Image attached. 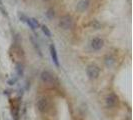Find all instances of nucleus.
Listing matches in <instances>:
<instances>
[{
	"label": "nucleus",
	"mask_w": 133,
	"mask_h": 120,
	"mask_svg": "<svg viewBox=\"0 0 133 120\" xmlns=\"http://www.w3.org/2000/svg\"><path fill=\"white\" fill-rule=\"evenodd\" d=\"M59 26L64 29V30H68L73 26V19L70 15H64L60 18L59 21Z\"/></svg>",
	"instance_id": "nucleus-1"
},
{
	"label": "nucleus",
	"mask_w": 133,
	"mask_h": 120,
	"mask_svg": "<svg viewBox=\"0 0 133 120\" xmlns=\"http://www.w3.org/2000/svg\"><path fill=\"white\" fill-rule=\"evenodd\" d=\"M36 106H37V109L39 110L40 112L42 113H45L48 111V108H49V102L46 98L44 97H41L39 99L37 100L36 102Z\"/></svg>",
	"instance_id": "nucleus-2"
},
{
	"label": "nucleus",
	"mask_w": 133,
	"mask_h": 120,
	"mask_svg": "<svg viewBox=\"0 0 133 120\" xmlns=\"http://www.w3.org/2000/svg\"><path fill=\"white\" fill-rule=\"evenodd\" d=\"M40 77H41L42 82L45 83V84H48V85H52V84H54V82H55V79H54V76L52 75V73H50L47 70L42 71Z\"/></svg>",
	"instance_id": "nucleus-3"
},
{
	"label": "nucleus",
	"mask_w": 133,
	"mask_h": 120,
	"mask_svg": "<svg viewBox=\"0 0 133 120\" xmlns=\"http://www.w3.org/2000/svg\"><path fill=\"white\" fill-rule=\"evenodd\" d=\"M86 73H87V76L90 79H96L99 76L100 70L96 65H89V66L87 67Z\"/></svg>",
	"instance_id": "nucleus-4"
},
{
	"label": "nucleus",
	"mask_w": 133,
	"mask_h": 120,
	"mask_svg": "<svg viewBox=\"0 0 133 120\" xmlns=\"http://www.w3.org/2000/svg\"><path fill=\"white\" fill-rule=\"evenodd\" d=\"M118 103V97L115 95V94L111 93L109 95H107L106 98H105V104L108 108H113L117 105Z\"/></svg>",
	"instance_id": "nucleus-5"
},
{
	"label": "nucleus",
	"mask_w": 133,
	"mask_h": 120,
	"mask_svg": "<svg viewBox=\"0 0 133 120\" xmlns=\"http://www.w3.org/2000/svg\"><path fill=\"white\" fill-rule=\"evenodd\" d=\"M103 44H104L103 40L101 39V38H98V37L93 38L92 41H91V47L93 48V50H96V51L100 50L103 47Z\"/></svg>",
	"instance_id": "nucleus-6"
},
{
	"label": "nucleus",
	"mask_w": 133,
	"mask_h": 120,
	"mask_svg": "<svg viewBox=\"0 0 133 120\" xmlns=\"http://www.w3.org/2000/svg\"><path fill=\"white\" fill-rule=\"evenodd\" d=\"M50 55H51V58L53 60L54 64L56 66H59V60H58V55H57V51H56V48L53 44L50 45Z\"/></svg>",
	"instance_id": "nucleus-7"
},
{
	"label": "nucleus",
	"mask_w": 133,
	"mask_h": 120,
	"mask_svg": "<svg viewBox=\"0 0 133 120\" xmlns=\"http://www.w3.org/2000/svg\"><path fill=\"white\" fill-rule=\"evenodd\" d=\"M89 4H90L89 0H81L79 3L77 4V9L79 11H81V12H83V11H85L87 8H88Z\"/></svg>",
	"instance_id": "nucleus-8"
},
{
	"label": "nucleus",
	"mask_w": 133,
	"mask_h": 120,
	"mask_svg": "<svg viewBox=\"0 0 133 120\" xmlns=\"http://www.w3.org/2000/svg\"><path fill=\"white\" fill-rule=\"evenodd\" d=\"M26 22H27V24H28V25H29L30 27H31L32 29H35V28H37V27L39 26V22H38L37 20L35 19V18L26 19Z\"/></svg>",
	"instance_id": "nucleus-9"
},
{
	"label": "nucleus",
	"mask_w": 133,
	"mask_h": 120,
	"mask_svg": "<svg viewBox=\"0 0 133 120\" xmlns=\"http://www.w3.org/2000/svg\"><path fill=\"white\" fill-rule=\"evenodd\" d=\"M42 31H43V33L46 35L47 37H50L51 36V32H50V30H49V28L45 25H43L42 26Z\"/></svg>",
	"instance_id": "nucleus-10"
},
{
	"label": "nucleus",
	"mask_w": 133,
	"mask_h": 120,
	"mask_svg": "<svg viewBox=\"0 0 133 120\" xmlns=\"http://www.w3.org/2000/svg\"><path fill=\"white\" fill-rule=\"evenodd\" d=\"M22 72H23V66L18 64V65H17V73L19 74V75H21Z\"/></svg>",
	"instance_id": "nucleus-11"
},
{
	"label": "nucleus",
	"mask_w": 133,
	"mask_h": 120,
	"mask_svg": "<svg viewBox=\"0 0 133 120\" xmlns=\"http://www.w3.org/2000/svg\"><path fill=\"white\" fill-rule=\"evenodd\" d=\"M45 1H48V0H45Z\"/></svg>",
	"instance_id": "nucleus-12"
}]
</instances>
